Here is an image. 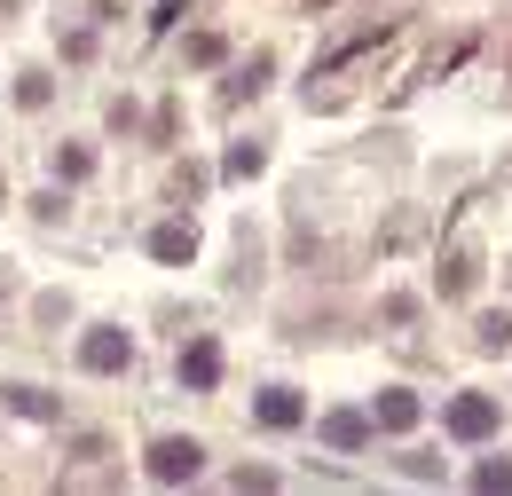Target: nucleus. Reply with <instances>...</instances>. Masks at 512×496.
I'll list each match as a JSON object with an SVG mask.
<instances>
[{"label": "nucleus", "mask_w": 512, "mask_h": 496, "mask_svg": "<svg viewBox=\"0 0 512 496\" xmlns=\"http://www.w3.org/2000/svg\"><path fill=\"white\" fill-rule=\"evenodd\" d=\"M87 166H95V158H87V150H56V174H64V182H79V174H87Z\"/></svg>", "instance_id": "obj_11"}, {"label": "nucleus", "mask_w": 512, "mask_h": 496, "mask_svg": "<svg viewBox=\"0 0 512 496\" xmlns=\"http://www.w3.org/2000/svg\"><path fill=\"white\" fill-rule=\"evenodd\" d=\"M197 465H205V449H197V441H182V434H166L158 449H150V481H158V489L197 481Z\"/></svg>", "instance_id": "obj_1"}, {"label": "nucleus", "mask_w": 512, "mask_h": 496, "mask_svg": "<svg viewBox=\"0 0 512 496\" xmlns=\"http://www.w3.org/2000/svg\"><path fill=\"white\" fill-rule=\"evenodd\" d=\"M379 426H386V434H410V426H418V402H410L402 386H386V394H379Z\"/></svg>", "instance_id": "obj_7"}, {"label": "nucleus", "mask_w": 512, "mask_h": 496, "mask_svg": "<svg viewBox=\"0 0 512 496\" xmlns=\"http://www.w3.org/2000/svg\"><path fill=\"white\" fill-rule=\"evenodd\" d=\"M323 441H331V449H363V441H371V418H355V410H331V418H323Z\"/></svg>", "instance_id": "obj_5"}, {"label": "nucleus", "mask_w": 512, "mask_h": 496, "mask_svg": "<svg viewBox=\"0 0 512 496\" xmlns=\"http://www.w3.org/2000/svg\"><path fill=\"white\" fill-rule=\"evenodd\" d=\"M8 410H16V418H56V402H48L40 386H8Z\"/></svg>", "instance_id": "obj_9"}, {"label": "nucleus", "mask_w": 512, "mask_h": 496, "mask_svg": "<svg viewBox=\"0 0 512 496\" xmlns=\"http://www.w3.org/2000/svg\"><path fill=\"white\" fill-rule=\"evenodd\" d=\"M16 103H24V111H40V103H48V79H40V71H24V79H16Z\"/></svg>", "instance_id": "obj_10"}, {"label": "nucleus", "mask_w": 512, "mask_h": 496, "mask_svg": "<svg viewBox=\"0 0 512 496\" xmlns=\"http://www.w3.org/2000/svg\"><path fill=\"white\" fill-rule=\"evenodd\" d=\"M213 378H221V347H213V339L182 347V386H213Z\"/></svg>", "instance_id": "obj_4"}, {"label": "nucleus", "mask_w": 512, "mask_h": 496, "mask_svg": "<svg viewBox=\"0 0 512 496\" xmlns=\"http://www.w3.org/2000/svg\"><path fill=\"white\" fill-rule=\"evenodd\" d=\"M127 331H87L79 339V371H127Z\"/></svg>", "instance_id": "obj_3"}, {"label": "nucleus", "mask_w": 512, "mask_h": 496, "mask_svg": "<svg viewBox=\"0 0 512 496\" xmlns=\"http://www.w3.org/2000/svg\"><path fill=\"white\" fill-rule=\"evenodd\" d=\"M449 434L457 441H489L497 434V402H489V394H457V402H449Z\"/></svg>", "instance_id": "obj_2"}, {"label": "nucleus", "mask_w": 512, "mask_h": 496, "mask_svg": "<svg viewBox=\"0 0 512 496\" xmlns=\"http://www.w3.org/2000/svg\"><path fill=\"white\" fill-rule=\"evenodd\" d=\"M150 252H158V260H190L197 229H190V221H166V229H150Z\"/></svg>", "instance_id": "obj_6"}, {"label": "nucleus", "mask_w": 512, "mask_h": 496, "mask_svg": "<svg viewBox=\"0 0 512 496\" xmlns=\"http://www.w3.org/2000/svg\"><path fill=\"white\" fill-rule=\"evenodd\" d=\"M260 426H300V394L292 386H268L260 394Z\"/></svg>", "instance_id": "obj_8"}]
</instances>
